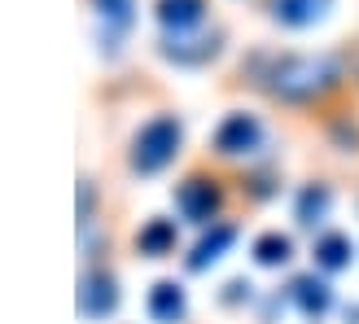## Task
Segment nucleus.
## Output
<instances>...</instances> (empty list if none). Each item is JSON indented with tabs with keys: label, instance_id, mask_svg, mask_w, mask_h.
<instances>
[{
	"label": "nucleus",
	"instance_id": "nucleus-14",
	"mask_svg": "<svg viewBox=\"0 0 359 324\" xmlns=\"http://www.w3.org/2000/svg\"><path fill=\"white\" fill-rule=\"evenodd\" d=\"M333 206V193L325 184H307L298 193V224L302 228H316V224H325V215Z\"/></svg>",
	"mask_w": 359,
	"mask_h": 324
},
{
	"label": "nucleus",
	"instance_id": "nucleus-3",
	"mask_svg": "<svg viewBox=\"0 0 359 324\" xmlns=\"http://www.w3.org/2000/svg\"><path fill=\"white\" fill-rule=\"evenodd\" d=\"M158 48H163V58L175 62V66H202L219 53V35L215 31H171Z\"/></svg>",
	"mask_w": 359,
	"mask_h": 324
},
{
	"label": "nucleus",
	"instance_id": "nucleus-15",
	"mask_svg": "<svg viewBox=\"0 0 359 324\" xmlns=\"http://www.w3.org/2000/svg\"><path fill=\"white\" fill-rule=\"evenodd\" d=\"M136 245H140V255H149V259H163L167 250L175 245V224H171V220H149L145 228H140Z\"/></svg>",
	"mask_w": 359,
	"mask_h": 324
},
{
	"label": "nucleus",
	"instance_id": "nucleus-16",
	"mask_svg": "<svg viewBox=\"0 0 359 324\" xmlns=\"http://www.w3.org/2000/svg\"><path fill=\"white\" fill-rule=\"evenodd\" d=\"M294 255V241L285 237V232H263V237L255 241V259L263 267H280V263H290Z\"/></svg>",
	"mask_w": 359,
	"mask_h": 324
},
{
	"label": "nucleus",
	"instance_id": "nucleus-4",
	"mask_svg": "<svg viewBox=\"0 0 359 324\" xmlns=\"http://www.w3.org/2000/svg\"><path fill=\"white\" fill-rule=\"evenodd\" d=\"M175 202H180V215H184V220L210 224L215 215H219V206H224V193H219V184H215V180L193 175V180H184V184H180Z\"/></svg>",
	"mask_w": 359,
	"mask_h": 324
},
{
	"label": "nucleus",
	"instance_id": "nucleus-12",
	"mask_svg": "<svg viewBox=\"0 0 359 324\" xmlns=\"http://www.w3.org/2000/svg\"><path fill=\"white\" fill-rule=\"evenodd\" d=\"M206 18V0H158V22L167 31H193Z\"/></svg>",
	"mask_w": 359,
	"mask_h": 324
},
{
	"label": "nucleus",
	"instance_id": "nucleus-11",
	"mask_svg": "<svg viewBox=\"0 0 359 324\" xmlns=\"http://www.w3.org/2000/svg\"><path fill=\"white\" fill-rule=\"evenodd\" d=\"M184 290H180L175 281H158L154 290H149V316L158 320V324H180L184 320Z\"/></svg>",
	"mask_w": 359,
	"mask_h": 324
},
{
	"label": "nucleus",
	"instance_id": "nucleus-2",
	"mask_svg": "<svg viewBox=\"0 0 359 324\" xmlns=\"http://www.w3.org/2000/svg\"><path fill=\"white\" fill-rule=\"evenodd\" d=\"M180 136H184V128H180L175 114L149 119L145 128L136 132V140H132V171H140V175L163 171L167 162L180 154Z\"/></svg>",
	"mask_w": 359,
	"mask_h": 324
},
{
	"label": "nucleus",
	"instance_id": "nucleus-17",
	"mask_svg": "<svg viewBox=\"0 0 359 324\" xmlns=\"http://www.w3.org/2000/svg\"><path fill=\"white\" fill-rule=\"evenodd\" d=\"M79 220H83V224L93 220V184H88V180L79 184Z\"/></svg>",
	"mask_w": 359,
	"mask_h": 324
},
{
	"label": "nucleus",
	"instance_id": "nucleus-9",
	"mask_svg": "<svg viewBox=\"0 0 359 324\" xmlns=\"http://www.w3.org/2000/svg\"><path fill=\"white\" fill-rule=\"evenodd\" d=\"M232 241H237V228H232V224H215L206 237L193 245V255H189V272H206L210 263H219V259H224V250H228Z\"/></svg>",
	"mask_w": 359,
	"mask_h": 324
},
{
	"label": "nucleus",
	"instance_id": "nucleus-7",
	"mask_svg": "<svg viewBox=\"0 0 359 324\" xmlns=\"http://www.w3.org/2000/svg\"><path fill=\"white\" fill-rule=\"evenodd\" d=\"M290 302L307 316V320H320L329 307H333V290L320 276H294L290 281Z\"/></svg>",
	"mask_w": 359,
	"mask_h": 324
},
{
	"label": "nucleus",
	"instance_id": "nucleus-10",
	"mask_svg": "<svg viewBox=\"0 0 359 324\" xmlns=\"http://www.w3.org/2000/svg\"><path fill=\"white\" fill-rule=\"evenodd\" d=\"M333 9V0H272V18L280 27H311Z\"/></svg>",
	"mask_w": 359,
	"mask_h": 324
},
{
	"label": "nucleus",
	"instance_id": "nucleus-6",
	"mask_svg": "<svg viewBox=\"0 0 359 324\" xmlns=\"http://www.w3.org/2000/svg\"><path fill=\"white\" fill-rule=\"evenodd\" d=\"M114 307H118V285H114V276L83 272V281H79V311L88 320H105Z\"/></svg>",
	"mask_w": 359,
	"mask_h": 324
},
{
	"label": "nucleus",
	"instance_id": "nucleus-1",
	"mask_svg": "<svg viewBox=\"0 0 359 324\" xmlns=\"http://www.w3.org/2000/svg\"><path fill=\"white\" fill-rule=\"evenodd\" d=\"M342 83V62L337 58H311V53H290V58H276V62H267L263 70V88L272 97L280 101H320V97H329L333 88Z\"/></svg>",
	"mask_w": 359,
	"mask_h": 324
},
{
	"label": "nucleus",
	"instance_id": "nucleus-5",
	"mask_svg": "<svg viewBox=\"0 0 359 324\" xmlns=\"http://www.w3.org/2000/svg\"><path fill=\"white\" fill-rule=\"evenodd\" d=\"M259 140H263V128L255 114H228L219 123V132H215V149L228 158H241V154H255Z\"/></svg>",
	"mask_w": 359,
	"mask_h": 324
},
{
	"label": "nucleus",
	"instance_id": "nucleus-8",
	"mask_svg": "<svg viewBox=\"0 0 359 324\" xmlns=\"http://www.w3.org/2000/svg\"><path fill=\"white\" fill-rule=\"evenodd\" d=\"M93 9L101 18V40L110 48H118V40L128 35L132 18H136V0H93Z\"/></svg>",
	"mask_w": 359,
	"mask_h": 324
},
{
	"label": "nucleus",
	"instance_id": "nucleus-13",
	"mask_svg": "<svg viewBox=\"0 0 359 324\" xmlns=\"http://www.w3.org/2000/svg\"><path fill=\"white\" fill-rule=\"evenodd\" d=\"M351 255H355V245H351L346 232H320L316 237V263L325 267V272H342L351 263Z\"/></svg>",
	"mask_w": 359,
	"mask_h": 324
}]
</instances>
